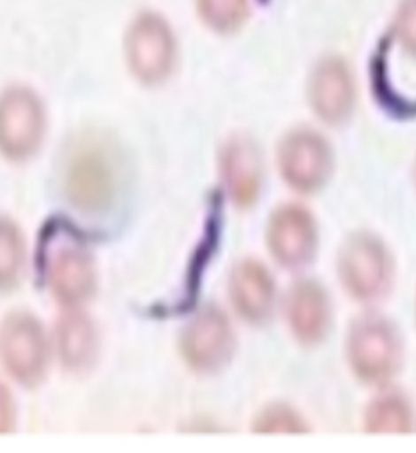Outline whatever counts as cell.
I'll return each mask as SVG.
<instances>
[{"instance_id": "1", "label": "cell", "mask_w": 416, "mask_h": 453, "mask_svg": "<svg viewBox=\"0 0 416 453\" xmlns=\"http://www.w3.org/2000/svg\"><path fill=\"white\" fill-rule=\"evenodd\" d=\"M41 283L60 309L87 307L98 289V266L89 239L65 219L41 231L36 249Z\"/></svg>"}, {"instance_id": "2", "label": "cell", "mask_w": 416, "mask_h": 453, "mask_svg": "<svg viewBox=\"0 0 416 453\" xmlns=\"http://www.w3.org/2000/svg\"><path fill=\"white\" fill-rule=\"evenodd\" d=\"M122 58L130 77L145 88H157L176 72L179 41L171 21L145 9L132 17L122 36Z\"/></svg>"}, {"instance_id": "3", "label": "cell", "mask_w": 416, "mask_h": 453, "mask_svg": "<svg viewBox=\"0 0 416 453\" xmlns=\"http://www.w3.org/2000/svg\"><path fill=\"white\" fill-rule=\"evenodd\" d=\"M50 134L46 101L27 83L0 89V158L27 165L42 151Z\"/></svg>"}, {"instance_id": "4", "label": "cell", "mask_w": 416, "mask_h": 453, "mask_svg": "<svg viewBox=\"0 0 416 453\" xmlns=\"http://www.w3.org/2000/svg\"><path fill=\"white\" fill-rule=\"evenodd\" d=\"M54 361L50 330L31 311H12L0 322V365L25 388L40 387Z\"/></svg>"}, {"instance_id": "5", "label": "cell", "mask_w": 416, "mask_h": 453, "mask_svg": "<svg viewBox=\"0 0 416 453\" xmlns=\"http://www.w3.org/2000/svg\"><path fill=\"white\" fill-rule=\"evenodd\" d=\"M347 359L363 384L382 387L394 380L404 361V345L396 326L386 317L357 319L347 335Z\"/></svg>"}, {"instance_id": "6", "label": "cell", "mask_w": 416, "mask_h": 453, "mask_svg": "<svg viewBox=\"0 0 416 453\" xmlns=\"http://www.w3.org/2000/svg\"><path fill=\"white\" fill-rule=\"evenodd\" d=\"M338 278L348 295L361 303L384 297L394 280V260L382 239L371 233L348 237L338 252Z\"/></svg>"}, {"instance_id": "7", "label": "cell", "mask_w": 416, "mask_h": 453, "mask_svg": "<svg viewBox=\"0 0 416 453\" xmlns=\"http://www.w3.org/2000/svg\"><path fill=\"white\" fill-rule=\"evenodd\" d=\"M334 165V148L316 128H293L278 142V173L288 188L299 194H314L326 188Z\"/></svg>"}, {"instance_id": "8", "label": "cell", "mask_w": 416, "mask_h": 453, "mask_svg": "<svg viewBox=\"0 0 416 453\" xmlns=\"http://www.w3.org/2000/svg\"><path fill=\"white\" fill-rule=\"evenodd\" d=\"M64 194L83 213H101L110 207L116 194V168L106 148L85 143L70 155Z\"/></svg>"}, {"instance_id": "9", "label": "cell", "mask_w": 416, "mask_h": 453, "mask_svg": "<svg viewBox=\"0 0 416 453\" xmlns=\"http://www.w3.org/2000/svg\"><path fill=\"white\" fill-rule=\"evenodd\" d=\"M179 348L184 363L197 374H217L236 349V335L219 307L202 309L184 326Z\"/></svg>"}, {"instance_id": "10", "label": "cell", "mask_w": 416, "mask_h": 453, "mask_svg": "<svg viewBox=\"0 0 416 453\" xmlns=\"http://www.w3.org/2000/svg\"><path fill=\"white\" fill-rule=\"evenodd\" d=\"M357 80L347 60L326 56L312 67L306 98L314 116L332 127L345 124L357 108Z\"/></svg>"}, {"instance_id": "11", "label": "cell", "mask_w": 416, "mask_h": 453, "mask_svg": "<svg viewBox=\"0 0 416 453\" xmlns=\"http://www.w3.org/2000/svg\"><path fill=\"white\" fill-rule=\"evenodd\" d=\"M266 242L278 265L288 270L304 268L318 252L316 218L299 203H285L268 218Z\"/></svg>"}, {"instance_id": "12", "label": "cell", "mask_w": 416, "mask_h": 453, "mask_svg": "<svg viewBox=\"0 0 416 453\" xmlns=\"http://www.w3.org/2000/svg\"><path fill=\"white\" fill-rule=\"evenodd\" d=\"M221 186L233 205L252 207L264 182V159L258 143L248 135H233L219 155Z\"/></svg>"}, {"instance_id": "13", "label": "cell", "mask_w": 416, "mask_h": 453, "mask_svg": "<svg viewBox=\"0 0 416 453\" xmlns=\"http://www.w3.org/2000/svg\"><path fill=\"white\" fill-rule=\"evenodd\" d=\"M285 317L297 343L303 346L322 343L332 326V303L326 288L316 280H299L288 289Z\"/></svg>"}, {"instance_id": "14", "label": "cell", "mask_w": 416, "mask_h": 453, "mask_svg": "<svg viewBox=\"0 0 416 453\" xmlns=\"http://www.w3.org/2000/svg\"><path fill=\"white\" fill-rule=\"evenodd\" d=\"M228 293L236 314L249 324H264L275 306V281L258 258H244L233 266Z\"/></svg>"}, {"instance_id": "15", "label": "cell", "mask_w": 416, "mask_h": 453, "mask_svg": "<svg viewBox=\"0 0 416 453\" xmlns=\"http://www.w3.org/2000/svg\"><path fill=\"white\" fill-rule=\"evenodd\" d=\"M50 338L54 359L70 372H83L95 363L98 332L85 307L60 309Z\"/></svg>"}, {"instance_id": "16", "label": "cell", "mask_w": 416, "mask_h": 453, "mask_svg": "<svg viewBox=\"0 0 416 453\" xmlns=\"http://www.w3.org/2000/svg\"><path fill=\"white\" fill-rule=\"evenodd\" d=\"M28 268V241L20 225L0 215V295L20 288Z\"/></svg>"}, {"instance_id": "17", "label": "cell", "mask_w": 416, "mask_h": 453, "mask_svg": "<svg viewBox=\"0 0 416 453\" xmlns=\"http://www.w3.org/2000/svg\"><path fill=\"white\" fill-rule=\"evenodd\" d=\"M365 427L373 434H408L416 429V416L404 395L384 392L367 404Z\"/></svg>"}, {"instance_id": "18", "label": "cell", "mask_w": 416, "mask_h": 453, "mask_svg": "<svg viewBox=\"0 0 416 453\" xmlns=\"http://www.w3.org/2000/svg\"><path fill=\"white\" fill-rule=\"evenodd\" d=\"M198 20L207 30L231 36L243 30L252 12L250 0H194Z\"/></svg>"}, {"instance_id": "19", "label": "cell", "mask_w": 416, "mask_h": 453, "mask_svg": "<svg viewBox=\"0 0 416 453\" xmlns=\"http://www.w3.org/2000/svg\"><path fill=\"white\" fill-rule=\"evenodd\" d=\"M252 431L260 434H303L309 431L306 419L285 403L266 406L256 416Z\"/></svg>"}, {"instance_id": "20", "label": "cell", "mask_w": 416, "mask_h": 453, "mask_svg": "<svg viewBox=\"0 0 416 453\" xmlns=\"http://www.w3.org/2000/svg\"><path fill=\"white\" fill-rule=\"evenodd\" d=\"M390 30L398 50L416 59V0L398 2Z\"/></svg>"}, {"instance_id": "21", "label": "cell", "mask_w": 416, "mask_h": 453, "mask_svg": "<svg viewBox=\"0 0 416 453\" xmlns=\"http://www.w3.org/2000/svg\"><path fill=\"white\" fill-rule=\"evenodd\" d=\"M19 419V408L15 395L7 382L0 379V435L15 431Z\"/></svg>"}, {"instance_id": "22", "label": "cell", "mask_w": 416, "mask_h": 453, "mask_svg": "<svg viewBox=\"0 0 416 453\" xmlns=\"http://www.w3.org/2000/svg\"><path fill=\"white\" fill-rule=\"evenodd\" d=\"M415 179H416V168H415Z\"/></svg>"}]
</instances>
